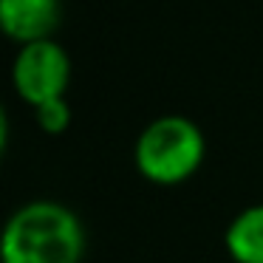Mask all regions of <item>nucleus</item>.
Masks as SVG:
<instances>
[{"label": "nucleus", "mask_w": 263, "mask_h": 263, "mask_svg": "<svg viewBox=\"0 0 263 263\" xmlns=\"http://www.w3.org/2000/svg\"><path fill=\"white\" fill-rule=\"evenodd\" d=\"M82 252V221L57 201H31L14 210L0 243L3 263H80Z\"/></svg>", "instance_id": "obj_1"}, {"label": "nucleus", "mask_w": 263, "mask_h": 263, "mask_svg": "<svg viewBox=\"0 0 263 263\" xmlns=\"http://www.w3.org/2000/svg\"><path fill=\"white\" fill-rule=\"evenodd\" d=\"M223 243L232 263H263V204L240 210L227 227Z\"/></svg>", "instance_id": "obj_5"}, {"label": "nucleus", "mask_w": 263, "mask_h": 263, "mask_svg": "<svg viewBox=\"0 0 263 263\" xmlns=\"http://www.w3.org/2000/svg\"><path fill=\"white\" fill-rule=\"evenodd\" d=\"M12 82L20 99L40 108L51 99H63L71 82V60L60 43L37 40L20 46L12 65Z\"/></svg>", "instance_id": "obj_3"}, {"label": "nucleus", "mask_w": 263, "mask_h": 263, "mask_svg": "<svg viewBox=\"0 0 263 263\" xmlns=\"http://www.w3.org/2000/svg\"><path fill=\"white\" fill-rule=\"evenodd\" d=\"M206 142L187 116H159L136 139V170L159 187L181 184L204 164Z\"/></svg>", "instance_id": "obj_2"}, {"label": "nucleus", "mask_w": 263, "mask_h": 263, "mask_svg": "<svg viewBox=\"0 0 263 263\" xmlns=\"http://www.w3.org/2000/svg\"><path fill=\"white\" fill-rule=\"evenodd\" d=\"M60 20V0H0V26L20 46L51 40Z\"/></svg>", "instance_id": "obj_4"}, {"label": "nucleus", "mask_w": 263, "mask_h": 263, "mask_svg": "<svg viewBox=\"0 0 263 263\" xmlns=\"http://www.w3.org/2000/svg\"><path fill=\"white\" fill-rule=\"evenodd\" d=\"M34 114H37V125L46 133H63L65 127L71 125V108H68V102H65V97L51 99V102L34 108Z\"/></svg>", "instance_id": "obj_6"}]
</instances>
